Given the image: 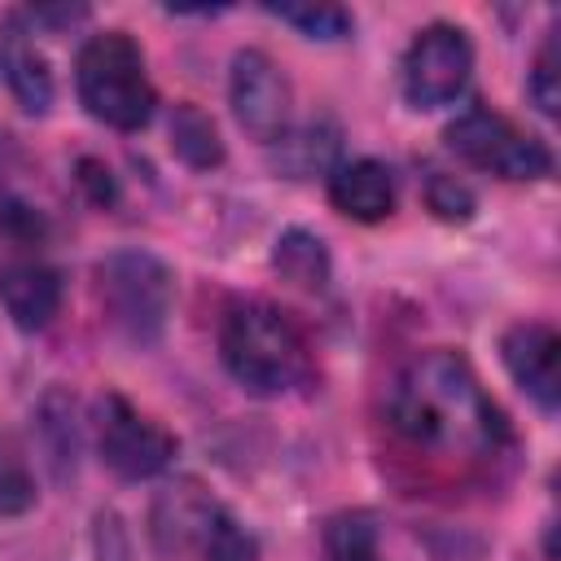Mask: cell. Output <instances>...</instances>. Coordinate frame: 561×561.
I'll list each match as a JSON object with an SVG mask.
<instances>
[{"mask_svg":"<svg viewBox=\"0 0 561 561\" xmlns=\"http://www.w3.org/2000/svg\"><path fill=\"white\" fill-rule=\"evenodd\" d=\"M386 421L408 447L438 460H495L508 443L504 412L482 390L473 364L447 346L412 355L390 377Z\"/></svg>","mask_w":561,"mask_h":561,"instance_id":"cell-1","label":"cell"},{"mask_svg":"<svg viewBox=\"0 0 561 561\" xmlns=\"http://www.w3.org/2000/svg\"><path fill=\"white\" fill-rule=\"evenodd\" d=\"M219 359L250 394H289L311 381V351L302 329L263 298H241L219 320Z\"/></svg>","mask_w":561,"mask_h":561,"instance_id":"cell-2","label":"cell"},{"mask_svg":"<svg viewBox=\"0 0 561 561\" xmlns=\"http://www.w3.org/2000/svg\"><path fill=\"white\" fill-rule=\"evenodd\" d=\"M75 92L79 105L114 131H140L158 110L145 53L127 31H96L83 39L75 57Z\"/></svg>","mask_w":561,"mask_h":561,"instance_id":"cell-3","label":"cell"},{"mask_svg":"<svg viewBox=\"0 0 561 561\" xmlns=\"http://www.w3.org/2000/svg\"><path fill=\"white\" fill-rule=\"evenodd\" d=\"M96 298L105 307V320L127 342L149 346L167 329L175 302V276L149 250H114L96 263Z\"/></svg>","mask_w":561,"mask_h":561,"instance_id":"cell-4","label":"cell"},{"mask_svg":"<svg viewBox=\"0 0 561 561\" xmlns=\"http://www.w3.org/2000/svg\"><path fill=\"white\" fill-rule=\"evenodd\" d=\"M447 149L460 162L491 171L500 180L526 184V180L552 175V149L486 105H469L447 123Z\"/></svg>","mask_w":561,"mask_h":561,"instance_id":"cell-5","label":"cell"},{"mask_svg":"<svg viewBox=\"0 0 561 561\" xmlns=\"http://www.w3.org/2000/svg\"><path fill=\"white\" fill-rule=\"evenodd\" d=\"M469 75H473V44H469L465 26L430 22L412 35V44L403 53V66H399L403 101L412 110L456 105L469 88Z\"/></svg>","mask_w":561,"mask_h":561,"instance_id":"cell-6","label":"cell"},{"mask_svg":"<svg viewBox=\"0 0 561 561\" xmlns=\"http://www.w3.org/2000/svg\"><path fill=\"white\" fill-rule=\"evenodd\" d=\"M175 434L167 425H158L153 416H145L131 399L123 394H105L96 403V451L101 465L127 482L140 478H158L171 460H175Z\"/></svg>","mask_w":561,"mask_h":561,"instance_id":"cell-7","label":"cell"},{"mask_svg":"<svg viewBox=\"0 0 561 561\" xmlns=\"http://www.w3.org/2000/svg\"><path fill=\"white\" fill-rule=\"evenodd\" d=\"M228 105H232V118L241 123V131L272 145L289 127L294 92H289L285 70L267 53L241 48L232 57V70H228Z\"/></svg>","mask_w":561,"mask_h":561,"instance_id":"cell-8","label":"cell"},{"mask_svg":"<svg viewBox=\"0 0 561 561\" xmlns=\"http://www.w3.org/2000/svg\"><path fill=\"white\" fill-rule=\"evenodd\" d=\"M500 359L539 412H557V399H561V368H557L561 364V337L548 320H517L500 337Z\"/></svg>","mask_w":561,"mask_h":561,"instance_id":"cell-9","label":"cell"},{"mask_svg":"<svg viewBox=\"0 0 561 561\" xmlns=\"http://www.w3.org/2000/svg\"><path fill=\"white\" fill-rule=\"evenodd\" d=\"M0 302L18 329L35 333L61 307V272L39 254H13L0 263Z\"/></svg>","mask_w":561,"mask_h":561,"instance_id":"cell-10","label":"cell"},{"mask_svg":"<svg viewBox=\"0 0 561 561\" xmlns=\"http://www.w3.org/2000/svg\"><path fill=\"white\" fill-rule=\"evenodd\" d=\"M329 202L355 224H381L394 210V171L377 158H342L329 171Z\"/></svg>","mask_w":561,"mask_h":561,"instance_id":"cell-11","label":"cell"},{"mask_svg":"<svg viewBox=\"0 0 561 561\" xmlns=\"http://www.w3.org/2000/svg\"><path fill=\"white\" fill-rule=\"evenodd\" d=\"M276 167L289 175V180H311V175H324L342 162V131L333 118H307L298 127H285L276 140Z\"/></svg>","mask_w":561,"mask_h":561,"instance_id":"cell-12","label":"cell"},{"mask_svg":"<svg viewBox=\"0 0 561 561\" xmlns=\"http://www.w3.org/2000/svg\"><path fill=\"white\" fill-rule=\"evenodd\" d=\"M0 79L9 83L13 101L26 110V114H44L48 101H53V75L44 66V57L31 48L26 31L18 22H9L0 31Z\"/></svg>","mask_w":561,"mask_h":561,"instance_id":"cell-13","label":"cell"},{"mask_svg":"<svg viewBox=\"0 0 561 561\" xmlns=\"http://www.w3.org/2000/svg\"><path fill=\"white\" fill-rule=\"evenodd\" d=\"M272 267L298 285V289H324L329 285V250L307 228H285L272 245Z\"/></svg>","mask_w":561,"mask_h":561,"instance_id":"cell-14","label":"cell"},{"mask_svg":"<svg viewBox=\"0 0 561 561\" xmlns=\"http://www.w3.org/2000/svg\"><path fill=\"white\" fill-rule=\"evenodd\" d=\"M171 149L193 171H210V167L224 162V140H219L215 123L197 105H175V114H171Z\"/></svg>","mask_w":561,"mask_h":561,"instance_id":"cell-15","label":"cell"},{"mask_svg":"<svg viewBox=\"0 0 561 561\" xmlns=\"http://www.w3.org/2000/svg\"><path fill=\"white\" fill-rule=\"evenodd\" d=\"M320 548H324V561H381L377 526H373V517L359 513V508L329 517V526H324V535H320Z\"/></svg>","mask_w":561,"mask_h":561,"instance_id":"cell-16","label":"cell"},{"mask_svg":"<svg viewBox=\"0 0 561 561\" xmlns=\"http://www.w3.org/2000/svg\"><path fill=\"white\" fill-rule=\"evenodd\" d=\"M267 13L294 31H302L307 39H346L355 18L342 4H267Z\"/></svg>","mask_w":561,"mask_h":561,"instance_id":"cell-17","label":"cell"},{"mask_svg":"<svg viewBox=\"0 0 561 561\" xmlns=\"http://www.w3.org/2000/svg\"><path fill=\"white\" fill-rule=\"evenodd\" d=\"M35 504V478L31 465L22 460L18 443L0 430V517H18Z\"/></svg>","mask_w":561,"mask_h":561,"instance_id":"cell-18","label":"cell"},{"mask_svg":"<svg viewBox=\"0 0 561 561\" xmlns=\"http://www.w3.org/2000/svg\"><path fill=\"white\" fill-rule=\"evenodd\" d=\"M526 92L530 101L539 105V114H557V26L543 35L535 61H530V75H526Z\"/></svg>","mask_w":561,"mask_h":561,"instance_id":"cell-19","label":"cell"},{"mask_svg":"<svg viewBox=\"0 0 561 561\" xmlns=\"http://www.w3.org/2000/svg\"><path fill=\"white\" fill-rule=\"evenodd\" d=\"M425 197H430V210H434L438 219H469V215H473V193H469L456 175L434 171Z\"/></svg>","mask_w":561,"mask_h":561,"instance_id":"cell-20","label":"cell"}]
</instances>
